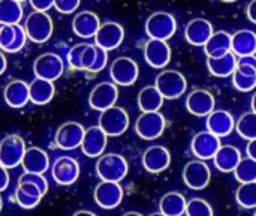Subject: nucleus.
I'll list each match as a JSON object with an SVG mask.
<instances>
[{"label": "nucleus", "instance_id": "nucleus-1", "mask_svg": "<svg viewBox=\"0 0 256 216\" xmlns=\"http://www.w3.org/2000/svg\"><path fill=\"white\" fill-rule=\"evenodd\" d=\"M129 171L128 161L124 156L118 153H104L98 158L96 162V174L100 180L110 182H122Z\"/></svg>", "mask_w": 256, "mask_h": 216}, {"label": "nucleus", "instance_id": "nucleus-2", "mask_svg": "<svg viewBox=\"0 0 256 216\" xmlns=\"http://www.w3.org/2000/svg\"><path fill=\"white\" fill-rule=\"evenodd\" d=\"M154 86L162 93L165 99H178L184 95L188 89V80L178 71L166 69L158 74L154 80Z\"/></svg>", "mask_w": 256, "mask_h": 216}, {"label": "nucleus", "instance_id": "nucleus-3", "mask_svg": "<svg viewBox=\"0 0 256 216\" xmlns=\"http://www.w3.org/2000/svg\"><path fill=\"white\" fill-rule=\"evenodd\" d=\"M24 29L27 33V38L36 44H44L46 42L54 30L52 20L46 12L42 11H33L28 14L24 23Z\"/></svg>", "mask_w": 256, "mask_h": 216}, {"label": "nucleus", "instance_id": "nucleus-4", "mask_svg": "<svg viewBox=\"0 0 256 216\" xmlns=\"http://www.w3.org/2000/svg\"><path fill=\"white\" fill-rule=\"evenodd\" d=\"M177 32V21L170 12H154L146 21V33L150 39L168 41Z\"/></svg>", "mask_w": 256, "mask_h": 216}, {"label": "nucleus", "instance_id": "nucleus-5", "mask_svg": "<svg viewBox=\"0 0 256 216\" xmlns=\"http://www.w3.org/2000/svg\"><path fill=\"white\" fill-rule=\"evenodd\" d=\"M99 126L108 137H118L129 128V114L124 108L114 105L105 111H100Z\"/></svg>", "mask_w": 256, "mask_h": 216}, {"label": "nucleus", "instance_id": "nucleus-6", "mask_svg": "<svg viewBox=\"0 0 256 216\" xmlns=\"http://www.w3.org/2000/svg\"><path fill=\"white\" fill-rule=\"evenodd\" d=\"M165 128H166V120L160 114V111L142 113L135 123V132L138 134V137L147 141L159 138L164 134Z\"/></svg>", "mask_w": 256, "mask_h": 216}, {"label": "nucleus", "instance_id": "nucleus-7", "mask_svg": "<svg viewBox=\"0 0 256 216\" xmlns=\"http://www.w3.org/2000/svg\"><path fill=\"white\" fill-rule=\"evenodd\" d=\"M26 150V141L20 135L4 137L0 141V164L8 170L21 165Z\"/></svg>", "mask_w": 256, "mask_h": 216}, {"label": "nucleus", "instance_id": "nucleus-8", "mask_svg": "<svg viewBox=\"0 0 256 216\" xmlns=\"http://www.w3.org/2000/svg\"><path fill=\"white\" fill-rule=\"evenodd\" d=\"M110 75L112 83L118 86H132L136 83L140 75L138 63L130 57H117L110 68Z\"/></svg>", "mask_w": 256, "mask_h": 216}, {"label": "nucleus", "instance_id": "nucleus-9", "mask_svg": "<svg viewBox=\"0 0 256 216\" xmlns=\"http://www.w3.org/2000/svg\"><path fill=\"white\" fill-rule=\"evenodd\" d=\"M210 179H212V171L208 165L201 159L190 161L183 168V182L188 188L194 191L206 189L210 183Z\"/></svg>", "mask_w": 256, "mask_h": 216}, {"label": "nucleus", "instance_id": "nucleus-10", "mask_svg": "<svg viewBox=\"0 0 256 216\" xmlns=\"http://www.w3.org/2000/svg\"><path fill=\"white\" fill-rule=\"evenodd\" d=\"M118 99V89L116 83L104 81L96 84L88 96V104L96 111H105L106 108H111L116 105Z\"/></svg>", "mask_w": 256, "mask_h": 216}, {"label": "nucleus", "instance_id": "nucleus-11", "mask_svg": "<svg viewBox=\"0 0 256 216\" xmlns=\"http://www.w3.org/2000/svg\"><path fill=\"white\" fill-rule=\"evenodd\" d=\"M64 71V65L63 60L60 59V56L54 54V53H45L40 54L34 63H33V72L36 77L48 80V81H56L62 77Z\"/></svg>", "mask_w": 256, "mask_h": 216}, {"label": "nucleus", "instance_id": "nucleus-12", "mask_svg": "<svg viewBox=\"0 0 256 216\" xmlns=\"http://www.w3.org/2000/svg\"><path fill=\"white\" fill-rule=\"evenodd\" d=\"M94 201L102 209H116L123 200V188L118 182L102 180L96 185L93 192Z\"/></svg>", "mask_w": 256, "mask_h": 216}, {"label": "nucleus", "instance_id": "nucleus-13", "mask_svg": "<svg viewBox=\"0 0 256 216\" xmlns=\"http://www.w3.org/2000/svg\"><path fill=\"white\" fill-rule=\"evenodd\" d=\"M220 146H222L220 138L218 135H214L213 132H210L208 129L198 132L190 141L192 153L201 161L213 159L214 155L218 153V150L220 149Z\"/></svg>", "mask_w": 256, "mask_h": 216}, {"label": "nucleus", "instance_id": "nucleus-14", "mask_svg": "<svg viewBox=\"0 0 256 216\" xmlns=\"http://www.w3.org/2000/svg\"><path fill=\"white\" fill-rule=\"evenodd\" d=\"M84 126L78 122H66L56 132V144L62 150H74L81 147L84 138Z\"/></svg>", "mask_w": 256, "mask_h": 216}, {"label": "nucleus", "instance_id": "nucleus-15", "mask_svg": "<svg viewBox=\"0 0 256 216\" xmlns=\"http://www.w3.org/2000/svg\"><path fill=\"white\" fill-rule=\"evenodd\" d=\"M51 174L57 185L69 186L75 183L80 177V164L70 156H60L54 161L51 167Z\"/></svg>", "mask_w": 256, "mask_h": 216}, {"label": "nucleus", "instance_id": "nucleus-16", "mask_svg": "<svg viewBox=\"0 0 256 216\" xmlns=\"http://www.w3.org/2000/svg\"><path fill=\"white\" fill-rule=\"evenodd\" d=\"M124 39V29L114 21H106L100 24L98 33L94 35L96 45L105 48L106 51H112L122 45Z\"/></svg>", "mask_w": 256, "mask_h": 216}, {"label": "nucleus", "instance_id": "nucleus-17", "mask_svg": "<svg viewBox=\"0 0 256 216\" xmlns=\"http://www.w3.org/2000/svg\"><path fill=\"white\" fill-rule=\"evenodd\" d=\"M108 144V135L104 132V129L98 126H90L84 132V138L81 143V150L88 158H99L104 155Z\"/></svg>", "mask_w": 256, "mask_h": 216}, {"label": "nucleus", "instance_id": "nucleus-18", "mask_svg": "<svg viewBox=\"0 0 256 216\" xmlns=\"http://www.w3.org/2000/svg\"><path fill=\"white\" fill-rule=\"evenodd\" d=\"M144 59L152 68H165L171 60V48L168 42L160 39H148L144 45Z\"/></svg>", "mask_w": 256, "mask_h": 216}, {"label": "nucleus", "instance_id": "nucleus-19", "mask_svg": "<svg viewBox=\"0 0 256 216\" xmlns=\"http://www.w3.org/2000/svg\"><path fill=\"white\" fill-rule=\"evenodd\" d=\"M216 107V99L212 92L204 89H196L189 93L186 99V108L190 114L196 117H207Z\"/></svg>", "mask_w": 256, "mask_h": 216}, {"label": "nucleus", "instance_id": "nucleus-20", "mask_svg": "<svg viewBox=\"0 0 256 216\" xmlns=\"http://www.w3.org/2000/svg\"><path fill=\"white\" fill-rule=\"evenodd\" d=\"M171 164V153L166 147L154 144L150 146L142 155V165L148 173L158 174L165 171Z\"/></svg>", "mask_w": 256, "mask_h": 216}, {"label": "nucleus", "instance_id": "nucleus-21", "mask_svg": "<svg viewBox=\"0 0 256 216\" xmlns=\"http://www.w3.org/2000/svg\"><path fill=\"white\" fill-rule=\"evenodd\" d=\"M213 33V24L206 18H194L184 29V38L194 47H204Z\"/></svg>", "mask_w": 256, "mask_h": 216}, {"label": "nucleus", "instance_id": "nucleus-22", "mask_svg": "<svg viewBox=\"0 0 256 216\" xmlns=\"http://www.w3.org/2000/svg\"><path fill=\"white\" fill-rule=\"evenodd\" d=\"M96 57V45L76 44L68 53V63L70 68L78 71H88Z\"/></svg>", "mask_w": 256, "mask_h": 216}, {"label": "nucleus", "instance_id": "nucleus-23", "mask_svg": "<svg viewBox=\"0 0 256 216\" xmlns=\"http://www.w3.org/2000/svg\"><path fill=\"white\" fill-rule=\"evenodd\" d=\"M207 129L218 135L219 138L228 137L236 129V120L232 114L226 110H213L207 116Z\"/></svg>", "mask_w": 256, "mask_h": 216}, {"label": "nucleus", "instance_id": "nucleus-24", "mask_svg": "<svg viewBox=\"0 0 256 216\" xmlns=\"http://www.w3.org/2000/svg\"><path fill=\"white\" fill-rule=\"evenodd\" d=\"M100 27V21L99 17L92 12V11H82L78 12L74 20H72V30L76 36L82 38V39H88V38H94V35L98 33Z\"/></svg>", "mask_w": 256, "mask_h": 216}, {"label": "nucleus", "instance_id": "nucleus-25", "mask_svg": "<svg viewBox=\"0 0 256 216\" xmlns=\"http://www.w3.org/2000/svg\"><path fill=\"white\" fill-rule=\"evenodd\" d=\"M3 98L10 108H22L30 101L28 84L24 83L22 80L10 81L3 90Z\"/></svg>", "mask_w": 256, "mask_h": 216}, {"label": "nucleus", "instance_id": "nucleus-26", "mask_svg": "<svg viewBox=\"0 0 256 216\" xmlns=\"http://www.w3.org/2000/svg\"><path fill=\"white\" fill-rule=\"evenodd\" d=\"M237 59L238 57L232 51H230L220 57H207L208 72L218 78L231 77L234 74V71L237 69Z\"/></svg>", "mask_w": 256, "mask_h": 216}, {"label": "nucleus", "instance_id": "nucleus-27", "mask_svg": "<svg viewBox=\"0 0 256 216\" xmlns=\"http://www.w3.org/2000/svg\"><path fill=\"white\" fill-rule=\"evenodd\" d=\"M24 171L27 173H38L44 174L50 168V158L48 153L39 147H28L22 156L21 162Z\"/></svg>", "mask_w": 256, "mask_h": 216}, {"label": "nucleus", "instance_id": "nucleus-28", "mask_svg": "<svg viewBox=\"0 0 256 216\" xmlns=\"http://www.w3.org/2000/svg\"><path fill=\"white\" fill-rule=\"evenodd\" d=\"M213 161H214V165H216V168L219 171H222V173H234L236 167L242 161V153L236 146L225 144V146H220V149L214 155Z\"/></svg>", "mask_w": 256, "mask_h": 216}, {"label": "nucleus", "instance_id": "nucleus-29", "mask_svg": "<svg viewBox=\"0 0 256 216\" xmlns=\"http://www.w3.org/2000/svg\"><path fill=\"white\" fill-rule=\"evenodd\" d=\"M204 51L207 57H220L232 51V35H230L225 30L214 32L204 45Z\"/></svg>", "mask_w": 256, "mask_h": 216}, {"label": "nucleus", "instance_id": "nucleus-30", "mask_svg": "<svg viewBox=\"0 0 256 216\" xmlns=\"http://www.w3.org/2000/svg\"><path fill=\"white\" fill-rule=\"evenodd\" d=\"M28 90H30V101L36 105H45L51 102L56 93V87L52 81H48L39 77H36L28 84Z\"/></svg>", "mask_w": 256, "mask_h": 216}, {"label": "nucleus", "instance_id": "nucleus-31", "mask_svg": "<svg viewBox=\"0 0 256 216\" xmlns=\"http://www.w3.org/2000/svg\"><path fill=\"white\" fill-rule=\"evenodd\" d=\"M232 53L237 57L256 54V33L248 29L237 30L232 35Z\"/></svg>", "mask_w": 256, "mask_h": 216}, {"label": "nucleus", "instance_id": "nucleus-32", "mask_svg": "<svg viewBox=\"0 0 256 216\" xmlns=\"http://www.w3.org/2000/svg\"><path fill=\"white\" fill-rule=\"evenodd\" d=\"M188 200L180 192H166L159 201V210L166 216L186 215Z\"/></svg>", "mask_w": 256, "mask_h": 216}, {"label": "nucleus", "instance_id": "nucleus-33", "mask_svg": "<svg viewBox=\"0 0 256 216\" xmlns=\"http://www.w3.org/2000/svg\"><path fill=\"white\" fill-rule=\"evenodd\" d=\"M164 101L165 98L156 86H147L141 89V92L138 93V107L142 113L159 111L164 105Z\"/></svg>", "mask_w": 256, "mask_h": 216}, {"label": "nucleus", "instance_id": "nucleus-34", "mask_svg": "<svg viewBox=\"0 0 256 216\" xmlns=\"http://www.w3.org/2000/svg\"><path fill=\"white\" fill-rule=\"evenodd\" d=\"M22 18V6L15 0H0V23L2 24H20Z\"/></svg>", "mask_w": 256, "mask_h": 216}, {"label": "nucleus", "instance_id": "nucleus-35", "mask_svg": "<svg viewBox=\"0 0 256 216\" xmlns=\"http://www.w3.org/2000/svg\"><path fill=\"white\" fill-rule=\"evenodd\" d=\"M236 131L238 135L248 141L256 138V113L248 111L240 116V119L236 122Z\"/></svg>", "mask_w": 256, "mask_h": 216}, {"label": "nucleus", "instance_id": "nucleus-36", "mask_svg": "<svg viewBox=\"0 0 256 216\" xmlns=\"http://www.w3.org/2000/svg\"><path fill=\"white\" fill-rule=\"evenodd\" d=\"M236 200L243 209H256V182L240 183L236 191Z\"/></svg>", "mask_w": 256, "mask_h": 216}, {"label": "nucleus", "instance_id": "nucleus-37", "mask_svg": "<svg viewBox=\"0 0 256 216\" xmlns=\"http://www.w3.org/2000/svg\"><path fill=\"white\" fill-rule=\"evenodd\" d=\"M234 177L240 183H249V182H256V161L246 156L242 158L238 165L234 170Z\"/></svg>", "mask_w": 256, "mask_h": 216}, {"label": "nucleus", "instance_id": "nucleus-38", "mask_svg": "<svg viewBox=\"0 0 256 216\" xmlns=\"http://www.w3.org/2000/svg\"><path fill=\"white\" fill-rule=\"evenodd\" d=\"M232 84L240 92H252L256 89V75H248L236 69L232 74Z\"/></svg>", "mask_w": 256, "mask_h": 216}, {"label": "nucleus", "instance_id": "nucleus-39", "mask_svg": "<svg viewBox=\"0 0 256 216\" xmlns=\"http://www.w3.org/2000/svg\"><path fill=\"white\" fill-rule=\"evenodd\" d=\"M186 216H213V209L208 201L202 198H192L188 201Z\"/></svg>", "mask_w": 256, "mask_h": 216}, {"label": "nucleus", "instance_id": "nucleus-40", "mask_svg": "<svg viewBox=\"0 0 256 216\" xmlns=\"http://www.w3.org/2000/svg\"><path fill=\"white\" fill-rule=\"evenodd\" d=\"M18 182H30V183L36 185V186L40 189V192H42L44 195L48 192V182H46V179H45L42 174H38V173H27V171H24V173L20 176Z\"/></svg>", "mask_w": 256, "mask_h": 216}, {"label": "nucleus", "instance_id": "nucleus-41", "mask_svg": "<svg viewBox=\"0 0 256 216\" xmlns=\"http://www.w3.org/2000/svg\"><path fill=\"white\" fill-rule=\"evenodd\" d=\"M15 200H16V203H18L20 207H22V209H33V207H36L40 203L42 198L34 197V195H30V194H27V192H24V191H21V189L16 188V191H15Z\"/></svg>", "mask_w": 256, "mask_h": 216}, {"label": "nucleus", "instance_id": "nucleus-42", "mask_svg": "<svg viewBox=\"0 0 256 216\" xmlns=\"http://www.w3.org/2000/svg\"><path fill=\"white\" fill-rule=\"evenodd\" d=\"M14 30H15V38H14V42L6 53H18L26 45V41H27L26 29L21 24H14Z\"/></svg>", "mask_w": 256, "mask_h": 216}, {"label": "nucleus", "instance_id": "nucleus-43", "mask_svg": "<svg viewBox=\"0 0 256 216\" xmlns=\"http://www.w3.org/2000/svg\"><path fill=\"white\" fill-rule=\"evenodd\" d=\"M14 38H15L14 26H10V24H3L2 29H0V50L8 51L9 47H10L12 42H14Z\"/></svg>", "mask_w": 256, "mask_h": 216}, {"label": "nucleus", "instance_id": "nucleus-44", "mask_svg": "<svg viewBox=\"0 0 256 216\" xmlns=\"http://www.w3.org/2000/svg\"><path fill=\"white\" fill-rule=\"evenodd\" d=\"M106 62H108V51L105 48L96 45V57H94V62H93L92 68L88 69V72H93V74L100 72L106 66Z\"/></svg>", "mask_w": 256, "mask_h": 216}, {"label": "nucleus", "instance_id": "nucleus-45", "mask_svg": "<svg viewBox=\"0 0 256 216\" xmlns=\"http://www.w3.org/2000/svg\"><path fill=\"white\" fill-rule=\"evenodd\" d=\"M81 0H54V8L60 12V14H72L80 8Z\"/></svg>", "mask_w": 256, "mask_h": 216}, {"label": "nucleus", "instance_id": "nucleus-46", "mask_svg": "<svg viewBox=\"0 0 256 216\" xmlns=\"http://www.w3.org/2000/svg\"><path fill=\"white\" fill-rule=\"evenodd\" d=\"M28 2L34 11H42V12H48L54 6V0H28Z\"/></svg>", "mask_w": 256, "mask_h": 216}, {"label": "nucleus", "instance_id": "nucleus-47", "mask_svg": "<svg viewBox=\"0 0 256 216\" xmlns=\"http://www.w3.org/2000/svg\"><path fill=\"white\" fill-rule=\"evenodd\" d=\"M252 66L256 69V54H248V56H242L237 59V66Z\"/></svg>", "mask_w": 256, "mask_h": 216}, {"label": "nucleus", "instance_id": "nucleus-48", "mask_svg": "<svg viewBox=\"0 0 256 216\" xmlns=\"http://www.w3.org/2000/svg\"><path fill=\"white\" fill-rule=\"evenodd\" d=\"M9 185V173H8V168H4L2 164H0V192H3Z\"/></svg>", "mask_w": 256, "mask_h": 216}, {"label": "nucleus", "instance_id": "nucleus-49", "mask_svg": "<svg viewBox=\"0 0 256 216\" xmlns=\"http://www.w3.org/2000/svg\"><path fill=\"white\" fill-rule=\"evenodd\" d=\"M246 15H248V18H249V21H250V23L256 24V0H252V2L248 5Z\"/></svg>", "mask_w": 256, "mask_h": 216}, {"label": "nucleus", "instance_id": "nucleus-50", "mask_svg": "<svg viewBox=\"0 0 256 216\" xmlns=\"http://www.w3.org/2000/svg\"><path fill=\"white\" fill-rule=\"evenodd\" d=\"M246 155L252 159L256 161V138L255 140H250L248 143V147H246Z\"/></svg>", "mask_w": 256, "mask_h": 216}, {"label": "nucleus", "instance_id": "nucleus-51", "mask_svg": "<svg viewBox=\"0 0 256 216\" xmlns=\"http://www.w3.org/2000/svg\"><path fill=\"white\" fill-rule=\"evenodd\" d=\"M6 66H8V63H6V57H4L3 51L0 50V75L6 71Z\"/></svg>", "mask_w": 256, "mask_h": 216}, {"label": "nucleus", "instance_id": "nucleus-52", "mask_svg": "<svg viewBox=\"0 0 256 216\" xmlns=\"http://www.w3.org/2000/svg\"><path fill=\"white\" fill-rule=\"evenodd\" d=\"M72 216H96L93 212H88V210H78L75 212Z\"/></svg>", "mask_w": 256, "mask_h": 216}, {"label": "nucleus", "instance_id": "nucleus-53", "mask_svg": "<svg viewBox=\"0 0 256 216\" xmlns=\"http://www.w3.org/2000/svg\"><path fill=\"white\" fill-rule=\"evenodd\" d=\"M250 108H252V111H255L256 113V92L254 93V96H252V101H250Z\"/></svg>", "mask_w": 256, "mask_h": 216}, {"label": "nucleus", "instance_id": "nucleus-54", "mask_svg": "<svg viewBox=\"0 0 256 216\" xmlns=\"http://www.w3.org/2000/svg\"><path fill=\"white\" fill-rule=\"evenodd\" d=\"M123 216H142L141 213H138V212H128V213H124Z\"/></svg>", "mask_w": 256, "mask_h": 216}, {"label": "nucleus", "instance_id": "nucleus-55", "mask_svg": "<svg viewBox=\"0 0 256 216\" xmlns=\"http://www.w3.org/2000/svg\"><path fill=\"white\" fill-rule=\"evenodd\" d=\"M148 216H166L165 213H162L160 210L159 212H154V213H152V215H148Z\"/></svg>", "mask_w": 256, "mask_h": 216}, {"label": "nucleus", "instance_id": "nucleus-56", "mask_svg": "<svg viewBox=\"0 0 256 216\" xmlns=\"http://www.w3.org/2000/svg\"><path fill=\"white\" fill-rule=\"evenodd\" d=\"M220 2H225V3H234V2H237V0H220Z\"/></svg>", "mask_w": 256, "mask_h": 216}, {"label": "nucleus", "instance_id": "nucleus-57", "mask_svg": "<svg viewBox=\"0 0 256 216\" xmlns=\"http://www.w3.org/2000/svg\"><path fill=\"white\" fill-rule=\"evenodd\" d=\"M2 207H3V201H2V197H0V212H2Z\"/></svg>", "mask_w": 256, "mask_h": 216}, {"label": "nucleus", "instance_id": "nucleus-58", "mask_svg": "<svg viewBox=\"0 0 256 216\" xmlns=\"http://www.w3.org/2000/svg\"><path fill=\"white\" fill-rule=\"evenodd\" d=\"M15 2H20V3H22V2H26V0H15Z\"/></svg>", "mask_w": 256, "mask_h": 216}, {"label": "nucleus", "instance_id": "nucleus-59", "mask_svg": "<svg viewBox=\"0 0 256 216\" xmlns=\"http://www.w3.org/2000/svg\"><path fill=\"white\" fill-rule=\"evenodd\" d=\"M2 26H3V24H2V23H0V29H2Z\"/></svg>", "mask_w": 256, "mask_h": 216}, {"label": "nucleus", "instance_id": "nucleus-60", "mask_svg": "<svg viewBox=\"0 0 256 216\" xmlns=\"http://www.w3.org/2000/svg\"><path fill=\"white\" fill-rule=\"evenodd\" d=\"M254 216H256V210H255V213H254Z\"/></svg>", "mask_w": 256, "mask_h": 216}, {"label": "nucleus", "instance_id": "nucleus-61", "mask_svg": "<svg viewBox=\"0 0 256 216\" xmlns=\"http://www.w3.org/2000/svg\"><path fill=\"white\" fill-rule=\"evenodd\" d=\"M183 216H186V215H183Z\"/></svg>", "mask_w": 256, "mask_h": 216}]
</instances>
